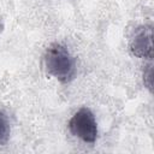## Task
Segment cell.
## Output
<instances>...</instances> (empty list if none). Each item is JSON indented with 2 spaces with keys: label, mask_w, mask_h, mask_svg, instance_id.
Masks as SVG:
<instances>
[{
  "label": "cell",
  "mask_w": 154,
  "mask_h": 154,
  "mask_svg": "<svg viewBox=\"0 0 154 154\" xmlns=\"http://www.w3.org/2000/svg\"><path fill=\"white\" fill-rule=\"evenodd\" d=\"M47 72L61 83H69L76 75V63L69 49L60 43H52L45 53Z\"/></svg>",
  "instance_id": "6da1fadb"
},
{
  "label": "cell",
  "mask_w": 154,
  "mask_h": 154,
  "mask_svg": "<svg viewBox=\"0 0 154 154\" xmlns=\"http://www.w3.org/2000/svg\"><path fill=\"white\" fill-rule=\"evenodd\" d=\"M71 134L87 143H94L97 138V124L93 112L83 107L78 109L69 122Z\"/></svg>",
  "instance_id": "7a4b0ae2"
},
{
  "label": "cell",
  "mask_w": 154,
  "mask_h": 154,
  "mask_svg": "<svg viewBox=\"0 0 154 154\" xmlns=\"http://www.w3.org/2000/svg\"><path fill=\"white\" fill-rule=\"evenodd\" d=\"M130 49L134 55L138 58L152 59L153 45H152V26H141L131 40Z\"/></svg>",
  "instance_id": "3957f363"
},
{
  "label": "cell",
  "mask_w": 154,
  "mask_h": 154,
  "mask_svg": "<svg viewBox=\"0 0 154 154\" xmlns=\"http://www.w3.org/2000/svg\"><path fill=\"white\" fill-rule=\"evenodd\" d=\"M10 138V123L4 112H0V144H6Z\"/></svg>",
  "instance_id": "277c9868"
},
{
  "label": "cell",
  "mask_w": 154,
  "mask_h": 154,
  "mask_svg": "<svg viewBox=\"0 0 154 154\" xmlns=\"http://www.w3.org/2000/svg\"><path fill=\"white\" fill-rule=\"evenodd\" d=\"M152 75H153L152 66L148 65L147 69L144 70V73H143V82L148 89H152Z\"/></svg>",
  "instance_id": "5b68a950"
}]
</instances>
